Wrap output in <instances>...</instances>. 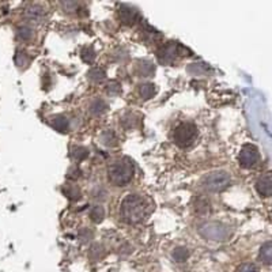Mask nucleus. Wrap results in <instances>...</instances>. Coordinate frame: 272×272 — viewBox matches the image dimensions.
<instances>
[{
  "instance_id": "nucleus-4",
  "label": "nucleus",
  "mask_w": 272,
  "mask_h": 272,
  "mask_svg": "<svg viewBox=\"0 0 272 272\" xmlns=\"http://www.w3.org/2000/svg\"><path fill=\"white\" fill-rule=\"evenodd\" d=\"M231 183V178L229 173L226 171H212L210 174L204 177L202 185L205 190L208 192H222V190L227 189Z\"/></svg>"
},
{
  "instance_id": "nucleus-11",
  "label": "nucleus",
  "mask_w": 272,
  "mask_h": 272,
  "mask_svg": "<svg viewBox=\"0 0 272 272\" xmlns=\"http://www.w3.org/2000/svg\"><path fill=\"white\" fill-rule=\"evenodd\" d=\"M51 125L53 127L56 131L66 134L69 131V121H68L67 117L64 116H54L51 119Z\"/></svg>"
},
{
  "instance_id": "nucleus-18",
  "label": "nucleus",
  "mask_w": 272,
  "mask_h": 272,
  "mask_svg": "<svg viewBox=\"0 0 272 272\" xmlns=\"http://www.w3.org/2000/svg\"><path fill=\"white\" fill-rule=\"evenodd\" d=\"M87 78L91 82H102L106 79V72L100 67H93L90 71L87 72Z\"/></svg>"
},
{
  "instance_id": "nucleus-17",
  "label": "nucleus",
  "mask_w": 272,
  "mask_h": 272,
  "mask_svg": "<svg viewBox=\"0 0 272 272\" xmlns=\"http://www.w3.org/2000/svg\"><path fill=\"white\" fill-rule=\"evenodd\" d=\"M101 143L103 146H108V147L116 146L117 144V137H116L115 132L112 129H105L101 134Z\"/></svg>"
},
{
  "instance_id": "nucleus-24",
  "label": "nucleus",
  "mask_w": 272,
  "mask_h": 272,
  "mask_svg": "<svg viewBox=\"0 0 272 272\" xmlns=\"http://www.w3.org/2000/svg\"><path fill=\"white\" fill-rule=\"evenodd\" d=\"M195 210H196L197 214H207L211 210L210 200H207V199H199L196 204H195Z\"/></svg>"
},
{
  "instance_id": "nucleus-25",
  "label": "nucleus",
  "mask_w": 272,
  "mask_h": 272,
  "mask_svg": "<svg viewBox=\"0 0 272 272\" xmlns=\"http://www.w3.org/2000/svg\"><path fill=\"white\" fill-rule=\"evenodd\" d=\"M82 59H83V61L85 63H87V64H91L93 61L95 60V52L94 49L91 47H86L82 49Z\"/></svg>"
},
{
  "instance_id": "nucleus-31",
  "label": "nucleus",
  "mask_w": 272,
  "mask_h": 272,
  "mask_svg": "<svg viewBox=\"0 0 272 272\" xmlns=\"http://www.w3.org/2000/svg\"><path fill=\"white\" fill-rule=\"evenodd\" d=\"M91 237H93V233L88 231L87 229H82V230L79 231V238H81L82 242H86V241H88Z\"/></svg>"
},
{
  "instance_id": "nucleus-8",
  "label": "nucleus",
  "mask_w": 272,
  "mask_h": 272,
  "mask_svg": "<svg viewBox=\"0 0 272 272\" xmlns=\"http://www.w3.org/2000/svg\"><path fill=\"white\" fill-rule=\"evenodd\" d=\"M119 18L124 25H134L139 18V13H137L135 7L122 4V6L119 7Z\"/></svg>"
},
{
  "instance_id": "nucleus-5",
  "label": "nucleus",
  "mask_w": 272,
  "mask_h": 272,
  "mask_svg": "<svg viewBox=\"0 0 272 272\" xmlns=\"http://www.w3.org/2000/svg\"><path fill=\"white\" fill-rule=\"evenodd\" d=\"M199 233L205 239H211V241H224L230 236L229 227L224 226L223 223H219V222H205V223L200 224Z\"/></svg>"
},
{
  "instance_id": "nucleus-21",
  "label": "nucleus",
  "mask_w": 272,
  "mask_h": 272,
  "mask_svg": "<svg viewBox=\"0 0 272 272\" xmlns=\"http://www.w3.org/2000/svg\"><path fill=\"white\" fill-rule=\"evenodd\" d=\"M90 218H91V221L95 222V223H101L102 221H103V218H105V210H103V207H101V205H94V207H91V210H90Z\"/></svg>"
},
{
  "instance_id": "nucleus-9",
  "label": "nucleus",
  "mask_w": 272,
  "mask_h": 272,
  "mask_svg": "<svg viewBox=\"0 0 272 272\" xmlns=\"http://www.w3.org/2000/svg\"><path fill=\"white\" fill-rule=\"evenodd\" d=\"M256 189L258 195L263 197H270L272 195V183H271V173H265L261 176L256 183Z\"/></svg>"
},
{
  "instance_id": "nucleus-22",
  "label": "nucleus",
  "mask_w": 272,
  "mask_h": 272,
  "mask_svg": "<svg viewBox=\"0 0 272 272\" xmlns=\"http://www.w3.org/2000/svg\"><path fill=\"white\" fill-rule=\"evenodd\" d=\"M33 29L29 26V25H22V26L18 27V30H17V35H18V38L22 41L32 40V38H33Z\"/></svg>"
},
{
  "instance_id": "nucleus-14",
  "label": "nucleus",
  "mask_w": 272,
  "mask_h": 272,
  "mask_svg": "<svg viewBox=\"0 0 272 272\" xmlns=\"http://www.w3.org/2000/svg\"><path fill=\"white\" fill-rule=\"evenodd\" d=\"M258 258L261 263H264L265 265H270L272 261V248H271V241H267L263 246L260 248L258 252Z\"/></svg>"
},
{
  "instance_id": "nucleus-29",
  "label": "nucleus",
  "mask_w": 272,
  "mask_h": 272,
  "mask_svg": "<svg viewBox=\"0 0 272 272\" xmlns=\"http://www.w3.org/2000/svg\"><path fill=\"white\" fill-rule=\"evenodd\" d=\"M237 272H258V268L252 263H245L238 267Z\"/></svg>"
},
{
  "instance_id": "nucleus-15",
  "label": "nucleus",
  "mask_w": 272,
  "mask_h": 272,
  "mask_svg": "<svg viewBox=\"0 0 272 272\" xmlns=\"http://www.w3.org/2000/svg\"><path fill=\"white\" fill-rule=\"evenodd\" d=\"M137 72L143 78H150L155 74V66L150 61H140L137 66Z\"/></svg>"
},
{
  "instance_id": "nucleus-1",
  "label": "nucleus",
  "mask_w": 272,
  "mask_h": 272,
  "mask_svg": "<svg viewBox=\"0 0 272 272\" xmlns=\"http://www.w3.org/2000/svg\"><path fill=\"white\" fill-rule=\"evenodd\" d=\"M147 214V207L139 195H127L122 199L120 205V215L121 219L128 224H137L144 221Z\"/></svg>"
},
{
  "instance_id": "nucleus-13",
  "label": "nucleus",
  "mask_w": 272,
  "mask_h": 272,
  "mask_svg": "<svg viewBox=\"0 0 272 272\" xmlns=\"http://www.w3.org/2000/svg\"><path fill=\"white\" fill-rule=\"evenodd\" d=\"M88 110H90L91 115L101 116L108 110V103L103 101V100H101V98H95V100H93L91 103H90Z\"/></svg>"
},
{
  "instance_id": "nucleus-28",
  "label": "nucleus",
  "mask_w": 272,
  "mask_h": 272,
  "mask_svg": "<svg viewBox=\"0 0 272 272\" xmlns=\"http://www.w3.org/2000/svg\"><path fill=\"white\" fill-rule=\"evenodd\" d=\"M67 177L69 180H78L82 177V170L78 166H72L69 168V170L67 171Z\"/></svg>"
},
{
  "instance_id": "nucleus-6",
  "label": "nucleus",
  "mask_w": 272,
  "mask_h": 272,
  "mask_svg": "<svg viewBox=\"0 0 272 272\" xmlns=\"http://www.w3.org/2000/svg\"><path fill=\"white\" fill-rule=\"evenodd\" d=\"M180 44L174 41H169L158 48L156 51V59L162 66H169L176 60L177 54H180Z\"/></svg>"
},
{
  "instance_id": "nucleus-2",
  "label": "nucleus",
  "mask_w": 272,
  "mask_h": 272,
  "mask_svg": "<svg viewBox=\"0 0 272 272\" xmlns=\"http://www.w3.org/2000/svg\"><path fill=\"white\" fill-rule=\"evenodd\" d=\"M135 174V165L128 156L120 158L109 166L108 178L117 187H124L132 181Z\"/></svg>"
},
{
  "instance_id": "nucleus-19",
  "label": "nucleus",
  "mask_w": 272,
  "mask_h": 272,
  "mask_svg": "<svg viewBox=\"0 0 272 272\" xmlns=\"http://www.w3.org/2000/svg\"><path fill=\"white\" fill-rule=\"evenodd\" d=\"M171 257L177 263H184V261H187V258L189 257V251L187 248H184V246H178L173 251Z\"/></svg>"
},
{
  "instance_id": "nucleus-12",
  "label": "nucleus",
  "mask_w": 272,
  "mask_h": 272,
  "mask_svg": "<svg viewBox=\"0 0 272 272\" xmlns=\"http://www.w3.org/2000/svg\"><path fill=\"white\" fill-rule=\"evenodd\" d=\"M63 193L67 196V199H69L71 202H78V200H81V189L74 185V184H69L67 183L66 185H63Z\"/></svg>"
},
{
  "instance_id": "nucleus-3",
  "label": "nucleus",
  "mask_w": 272,
  "mask_h": 272,
  "mask_svg": "<svg viewBox=\"0 0 272 272\" xmlns=\"http://www.w3.org/2000/svg\"><path fill=\"white\" fill-rule=\"evenodd\" d=\"M173 142L176 146L185 149L189 147L197 137V127L193 122H181L173 131Z\"/></svg>"
},
{
  "instance_id": "nucleus-27",
  "label": "nucleus",
  "mask_w": 272,
  "mask_h": 272,
  "mask_svg": "<svg viewBox=\"0 0 272 272\" xmlns=\"http://www.w3.org/2000/svg\"><path fill=\"white\" fill-rule=\"evenodd\" d=\"M136 120H139V119H137L135 115L128 113V115H125L122 117L121 122L125 128H132V127H136Z\"/></svg>"
},
{
  "instance_id": "nucleus-23",
  "label": "nucleus",
  "mask_w": 272,
  "mask_h": 272,
  "mask_svg": "<svg viewBox=\"0 0 272 272\" xmlns=\"http://www.w3.org/2000/svg\"><path fill=\"white\" fill-rule=\"evenodd\" d=\"M188 72L193 75H203L208 72V67L203 64V63H193V64H189L188 67Z\"/></svg>"
},
{
  "instance_id": "nucleus-26",
  "label": "nucleus",
  "mask_w": 272,
  "mask_h": 272,
  "mask_svg": "<svg viewBox=\"0 0 272 272\" xmlns=\"http://www.w3.org/2000/svg\"><path fill=\"white\" fill-rule=\"evenodd\" d=\"M15 63H17V66L20 68L27 67V66H29V63H30V59H29L27 53L22 52V51H18L17 54H15Z\"/></svg>"
},
{
  "instance_id": "nucleus-16",
  "label": "nucleus",
  "mask_w": 272,
  "mask_h": 272,
  "mask_svg": "<svg viewBox=\"0 0 272 272\" xmlns=\"http://www.w3.org/2000/svg\"><path fill=\"white\" fill-rule=\"evenodd\" d=\"M156 93L155 86L153 83H143L139 86V94L142 97V100L147 101L150 98H153Z\"/></svg>"
},
{
  "instance_id": "nucleus-20",
  "label": "nucleus",
  "mask_w": 272,
  "mask_h": 272,
  "mask_svg": "<svg viewBox=\"0 0 272 272\" xmlns=\"http://www.w3.org/2000/svg\"><path fill=\"white\" fill-rule=\"evenodd\" d=\"M88 150L86 147H83V146H76L74 149L71 150V155L74 158L75 161H78V162H81V161H85L86 158L88 156Z\"/></svg>"
},
{
  "instance_id": "nucleus-7",
  "label": "nucleus",
  "mask_w": 272,
  "mask_h": 272,
  "mask_svg": "<svg viewBox=\"0 0 272 272\" xmlns=\"http://www.w3.org/2000/svg\"><path fill=\"white\" fill-rule=\"evenodd\" d=\"M258 159H260V154L255 144H245L238 154V162L245 169H251L253 166H256Z\"/></svg>"
},
{
  "instance_id": "nucleus-30",
  "label": "nucleus",
  "mask_w": 272,
  "mask_h": 272,
  "mask_svg": "<svg viewBox=\"0 0 272 272\" xmlns=\"http://www.w3.org/2000/svg\"><path fill=\"white\" fill-rule=\"evenodd\" d=\"M108 93L110 95H115V94H119L120 91H121V86L117 83V82H110L108 85Z\"/></svg>"
},
{
  "instance_id": "nucleus-10",
  "label": "nucleus",
  "mask_w": 272,
  "mask_h": 272,
  "mask_svg": "<svg viewBox=\"0 0 272 272\" xmlns=\"http://www.w3.org/2000/svg\"><path fill=\"white\" fill-rule=\"evenodd\" d=\"M45 15V10L38 4H32L25 10V17L30 20H41Z\"/></svg>"
}]
</instances>
